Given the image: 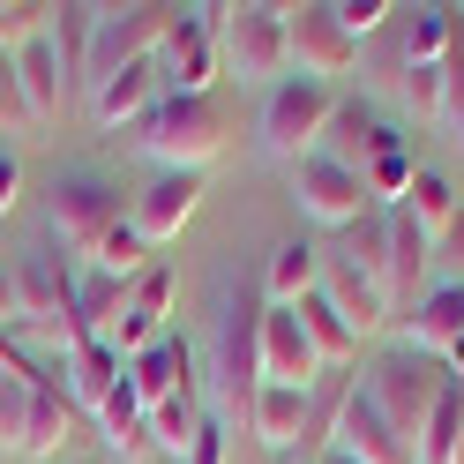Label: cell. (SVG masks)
I'll use <instances>...</instances> for the list:
<instances>
[{"instance_id":"obj_1","label":"cell","mask_w":464,"mask_h":464,"mask_svg":"<svg viewBox=\"0 0 464 464\" xmlns=\"http://www.w3.org/2000/svg\"><path fill=\"white\" fill-rule=\"evenodd\" d=\"M135 150L150 158L158 172H202L232 150V105L210 91V98H180L165 91L150 112L135 121Z\"/></svg>"},{"instance_id":"obj_2","label":"cell","mask_w":464,"mask_h":464,"mask_svg":"<svg viewBox=\"0 0 464 464\" xmlns=\"http://www.w3.org/2000/svg\"><path fill=\"white\" fill-rule=\"evenodd\" d=\"M255 344H263V307L247 293H225L210 323V374H202L218 390V412H247V397L263 390V353Z\"/></svg>"},{"instance_id":"obj_3","label":"cell","mask_w":464,"mask_h":464,"mask_svg":"<svg viewBox=\"0 0 464 464\" xmlns=\"http://www.w3.org/2000/svg\"><path fill=\"white\" fill-rule=\"evenodd\" d=\"M218 31V53L240 82H285L293 75V45H285V8L270 0H240V8H202Z\"/></svg>"},{"instance_id":"obj_4","label":"cell","mask_w":464,"mask_h":464,"mask_svg":"<svg viewBox=\"0 0 464 464\" xmlns=\"http://www.w3.org/2000/svg\"><path fill=\"white\" fill-rule=\"evenodd\" d=\"M330 112H337V91H330V82L285 75V82H270L255 135H263V150H270L285 172H293L300 158H314V142H323V128H330Z\"/></svg>"},{"instance_id":"obj_5","label":"cell","mask_w":464,"mask_h":464,"mask_svg":"<svg viewBox=\"0 0 464 464\" xmlns=\"http://www.w3.org/2000/svg\"><path fill=\"white\" fill-rule=\"evenodd\" d=\"M450 390V367L442 360H427V353H412V344H397V353H382L367 367V397H374V412H382L404 442H420V427H427V412H434V397Z\"/></svg>"},{"instance_id":"obj_6","label":"cell","mask_w":464,"mask_h":464,"mask_svg":"<svg viewBox=\"0 0 464 464\" xmlns=\"http://www.w3.org/2000/svg\"><path fill=\"white\" fill-rule=\"evenodd\" d=\"M45 225H53V240H61L75 263H91L98 240L121 225V188H112L105 172H61L53 195H45Z\"/></svg>"},{"instance_id":"obj_7","label":"cell","mask_w":464,"mask_h":464,"mask_svg":"<svg viewBox=\"0 0 464 464\" xmlns=\"http://www.w3.org/2000/svg\"><path fill=\"white\" fill-rule=\"evenodd\" d=\"M158 68L180 98H210L218 75H225V53H218V31L202 23V8H172L165 15V38H158Z\"/></svg>"},{"instance_id":"obj_8","label":"cell","mask_w":464,"mask_h":464,"mask_svg":"<svg viewBox=\"0 0 464 464\" xmlns=\"http://www.w3.org/2000/svg\"><path fill=\"white\" fill-rule=\"evenodd\" d=\"M285 45H293V75L307 82H330L360 61V38L337 23L330 0H300V8H285Z\"/></svg>"},{"instance_id":"obj_9","label":"cell","mask_w":464,"mask_h":464,"mask_svg":"<svg viewBox=\"0 0 464 464\" xmlns=\"http://www.w3.org/2000/svg\"><path fill=\"white\" fill-rule=\"evenodd\" d=\"M293 202H300V218H314V225H337V232H353V225L374 210L367 180H360V172H344V165H330L323 150L293 165Z\"/></svg>"},{"instance_id":"obj_10","label":"cell","mask_w":464,"mask_h":464,"mask_svg":"<svg viewBox=\"0 0 464 464\" xmlns=\"http://www.w3.org/2000/svg\"><path fill=\"white\" fill-rule=\"evenodd\" d=\"M165 15L172 8H158V0H142V8H98V38H91V91L105 75H121L128 61H150L158 53V38H165ZM82 91V98H91Z\"/></svg>"},{"instance_id":"obj_11","label":"cell","mask_w":464,"mask_h":464,"mask_svg":"<svg viewBox=\"0 0 464 464\" xmlns=\"http://www.w3.org/2000/svg\"><path fill=\"white\" fill-rule=\"evenodd\" d=\"M404 142H412V135H404L397 121H382L367 98H337V112H330V128H323L314 150H323L330 165H344V172H367L382 150H404Z\"/></svg>"},{"instance_id":"obj_12","label":"cell","mask_w":464,"mask_h":464,"mask_svg":"<svg viewBox=\"0 0 464 464\" xmlns=\"http://www.w3.org/2000/svg\"><path fill=\"white\" fill-rule=\"evenodd\" d=\"M172 300H180V277H172L165 263H150L135 285H128V307H121V323L105 330V344L121 360H135V353H150V344L172 330Z\"/></svg>"},{"instance_id":"obj_13","label":"cell","mask_w":464,"mask_h":464,"mask_svg":"<svg viewBox=\"0 0 464 464\" xmlns=\"http://www.w3.org/2000/svg\"><path fill=\"white\" fill-rule=\"evenodd\" d=\"M195 210H202V172H158V180L128 202V225L142 232V247H165V240H180L195 225Z\"/></svg>"},{"instance_id":"obj_14","label":"cell","mask_w":464,"mask_h":464,"mask_svg":"<svg viewBox=\"0 0 464 464\" xmlns=\"http://www.w3.org/2000/svg\"><path fill=\"white\" fill-rule=\"evenodd\" d=\"M255 353H263V382H277V390H314L323 382V360H314V344H307L293 307L263 300V344H255Z\"/></svg>"},{"instance_id":"obj_15","label":"cell","mask_w":464,"mask_h":464,"mask_svg":"<svg viewBox=\"0 0 464 464\" xmlns=\"http://www.w3.org/2000/svg\"><path fill=\"white\" fill-rule=\"evenodd\" d=\"M188 382H202V360H195V344H188L180 330H165L150 353L128 360V390H135L142 412H150V404H165L172 390H188Z\"/></svg>"},{"instance_id":"obj_16","label":"cell","mask_w":464,"mask_h":464,"mask_svg":"<svg viewBox=\"0 0 464 464\" xmlns=\"http://www.w3.org/2000/svg\"><path fill=\"white\" fill-rule=\"evenodd\" d=\"M165 91H172V82H165V68H158V53H150V61H128L121 75H105L98 91H91V121H98V128H135Z\"/></svg>"},{"instance_id":"obj_17","label":"cell","mask_w":464,"mask_h":464,"mask_svg":"<svg viewBox=\"0 0 464 464\" xmlns=\"http://www.w3.org/2000/svg\"><path fill=\"white\" fill-rule=\"evenodd\" d=\"M337 450L353 457V464H412V442L374 412V397L367 390H353L344 397V420H337Z\"/></svg>"},{"instance_id":"obj_18","label":"cell","mask_w":464,"mask_h":464,"mask_svg":"<svg viewBox=\"0 0 464 464\" xmlns=\"http://www.w3.org/2000/svg\"><path fill=\"white\" fill-rule=\"evenodd\" d=\"M15 82H23V105H31V121L45 128V121H61L68 112V68H61V53H53V38L38 31L31 45H15Z\"/></svg>"},{"instance_id":"obj_19","label":"cell","mask_w":464,"mask_h":464,"mask_svg":"<svg viewBox=\"0 0 464 464\" xmlns=\"http://www.w3.org/2000/svg\"><path fill=\"white\" fill-rule=\"evenodd\" d=\"M457 337H464V285L450 277L434 293H420V307L404 314V344L427 353V360H442V344H457Z\"/></svg>"},{"instance_id":"obj_20","label":"cell","mask_w":464,"mask_h":464,"mask_svg":"<svg viewBox=\"0 0 464 464\" xmlns=\"http://www.w3.org/2000/svg\"><path fill=\"white\" fill-rule=\"evenodd\" d=\"M247 434L263 450H293V442H307V390H277V382H263L247 397Z\"/></svg>"},{"instance_id":"obj_21","label":"cell","mask_w":464,"mask_h":464,"mask_svg":"<svg viewBox=\"0 0 464 464\" xmlns=\"http://www.w3.org/2000/svg\"><path fill=\"white\" fill-rule=\"evenodd\" d=\"M98 442H105V457H121V464H142V457H150V412L135 404L128 374H121L112 397L98 404Z\"/></svg>"},{"instance_id":"obj_22","label":"cell","mask_w":464,"mask_h":464,"mask_svg":"<svg viewBox=\"0 0 464 464\" xmlns=\"http://www.w3.org/2000/svg\"><path fill=\"white\" fill-rule=\"evenodd\" d=\"M45 38L53 53H61V68H68V91H91V38H98V8L91 0H61L45 23Z\"/></svg>"},{"instance_id":"obj_23","label":"cell","mask_w":464,"mask_h":464,"mask_svg":"<svg viewBox=\"0 0 464 464\" xmlns=\"http://www.w3.org/2000/svg\"><path fill=\"white\" fill-rule=\"evenodd\" d=\"M128 374V360L112 353L105 337H82L75 353H68V404H82V412H98V404L112 397V382Z\"/></svg>"},{"instance_id":"obj_24","label":"cell","mask_w":464,"mask_h":464,"mask_svg":"<svg viewBox=\"0 0 464 464\" xmlns=\"http://www.w3.org/2000/svg\"><path fill=\"white\" fill-rule=\"evenodd\" d=\"M293 314H300V330H307V344H314V360H323V367H353V360H360V337L344 330V314L330 307L323 285H314V293H307Z\"/></svg>"},{"instance_id":"obj_25","label":"cell","mask_w":464,"mask_h":464,"mask_svg":"<svg viewBox=\"0 0 464 464\" xmlns=\"http://www.w3.org/2000/svg\"><path fill=\"white\" fill-rule=\"evenodd\" d=\"M323 293H330V307L344 314V330H353L360 344H367L374 330H382V323H390V300H382V293H374V285H360V277H353V270H344V263H330V270H323Z\"/></svg>"},{"instance_id":"obj_26","label":"cell","mask_w":464,"mask_h":464,"mask_svg":"<svg viewBox=\"0 0 464 464\" xmlns=\"http://www.w3.org/2000/svg\"><path fill=\"white\" fill-rule=\"evenodd\" d=\"M75 442V404L68 390H38L31 397V434H23V457L15 464H45V457H61Z\"/></svg>"},{"instance_id":"obj_27","label":"cell","mask_w":464,"mask_h":464,"mask_svg":"<svg viewBox=\"0 0 464 464\" xmlns=\"http://www.w3.org/2000/svg\"><path fill=\"white\" fill-rule=\"evenodd\" d=\"M397 210L412 218V225L427 232V240H442V232H450V218L464 210V202H457V180H450V172H434V165H420V172H412V188H404V202H397Z\"/></svg>"},{"instance_id":"obj_28","label":"cell","mask_w":464,"mask_h":464,"mask_svg":"<svg viewBox=\"0 0 464 464\" xmlns=\"http://www.w3.org/2000/svg\"><path fill=\"white\" fill-rule=\"evenodd\" d=\"M314 285H323V255H314L307 240H285V247H270V277H263V293H270V307H300Z\"/></svg>"},{"instance_id":"obj_29","label":"cell","mask_w":464,"mask_h":464,"mask_svg":"<svg viewBox=\"0 0 464 464\" xmlns=\"http://www.w3.org/2000/svg\"><path fill=\"white\" fill-rule=\"evenodd\" d=\"M344 270L390 300V210H367L353 225V240H344Z\"/></svg>"},{"instance_id":"obj_30","label":"cell","mask_w":464,"mask_h":464,"mask_svg":"<svg viewBox=\"0 0 464 464\" xmlns=\"http://www.w3.org/2000/svg\"><path fill=\"white\" fill-rule=\"evenodd\" d=\"M202 382H188V390H172L165 404H150V450H165V457H188V442H195V427H202Z\"/></svg>"},{"instance_id":"obj_31","label":"cell","mask_w":464,"mask_h":464,"mask_svg":"<svg viewBox=\"0 0 464 464\" xmlns=\"http://www.w3.org/2000/svg\"><path fill=\"white\" fill-rule=\"evenodd\" d=\"M457 442H464V382H450L434 397V412L412 442V464H457Z\"/></svg>"},{"instance_id":"obj_32","label":"cell","mask_w":464,"mask_h":464,"mask_svg":"<svg viewBox=\"0 0 464 464\" xmlns=\"http://www.w3.org/2000/svg\"><path fill=\"white\" fill-rule=\"evenodd\" d=\"M121 307H128V285L82 263V277H75V323H82V337H105L112 323H121Z\"/></svg>"},{"instance_id":"obj_33","label":"cell","mask_w":464,"mask_h":464,"mask_svg":"<svg viewBox=\"0 0 464 464\" xmlns=\"http://www.w3.org/2000/svg\"><path fill=\"white\" fill-rule=\"evenodd\" d=\"M91 270H105V277H121V285H135L142 270H150V247H142V232L121 218V225H112L105 232V240H98V255H91Z\"/></svg>"},{"instance_id":"obj_34","label":"cell","mask_w":464,"mask_h":464,"mask_svg":"<svg viewBox=\"0 0 464 464\" xmlns=\"http://www.w3.org/2000/svg\"><path fill=\"white\" fill-rule=\"evenodd\" d=\"M442 135L464 142V8H457V31H450V53H442Z\"/></svg>"},{"instance_id":"obj_35","label":"cell","mask_w":464,"mask_h":464,"mask_svg":"<svg viewBox=\"0 0 464 464\" xmlns=\"http://www.w3.org/2000/svg\"><path fill=\"white\" fill-rule=\"evenodd\" d=\"M450 31H457V8H420L412 31H404V68L442 61V53H450Z\"/></svg>"},{"instance_id":"obj_36","label":"cell","mask_w":464,"mask_h":464,"mask_svg":"<svg viewBox=\"0 0 464 464\" xmlns=\"http://www.w3.org/2000/svg\"><path fill=\"white\" fill-rule=\"evenodd\" d=\"M397 91H404V112L427 128H442V61H420V68H404L397 75Z\"/></svg>"},{"instance_id":"obj_37","label":"cell","mask_w":464,"mask_h":464,"mask_svg":"<svg viewBox=\"0 0 464 464\" xmlns=\"http://www.w3.org/2000/svg\"><path fill=\"white\" fill-rule=\"evenodd\" d=\"M31 382L0 374V457H23V434H31Z\"/></svg>"},{"instance_id":"obj_38","label":"cell","mask_w":464,"mask_h":464,"mask_svg":"<svg viewBox=\"0 0 464 464\" xmlns=\"http://www.w3.org/2000/svg\"><path fill=\"white\" fill-rule=\"evenodd\" d=\"M412 142H404V150H382V158H374L367 172H360V180H367V195L374 202H390V210H397V202H404V188H412Z\"/></svg>"},{"instance_id":"obj_39","label":"cell","mask_w":464,"mask_h":464,"mask_svg":"<svg viewBox=\"0 0 464 464\" xmlns=\"http://www.w3.org/2000/svg\"><path fill=\"white\" fill-rule=\"evenodd\" d=\"M45 23H53V0H0V53L31 45Z\"/></svg>"},{"instance_id":"obj_40","label":"cell","mask_w":464,"mask_h":464,"mask_svg":"<svg viewBox=\"0 0 464 464\" xmlns=\"http://www.w3.org/2000/svg\"><path fill=\"white\" fill-rule=\"evenodd\" d=\"M180 464H232V420L225 412H202V427H195V442H188Z\"/></svg>"},{"instance_id":"obj_41","label":"cell","mask_w":464,"mask_h":464,"mask_svg":"<svg viewBox=\"0 0 464 464\" xmlns=\"http://www.w3.org/2000/svg\"><path fill=\"white\" fill-rule=\"evenodd\" d=\"M23 128H38V121H31V105H23L15 53H0V135H23Z\"/></svg>"},{"instance_id":"obj_42","label":"cell","mask_w":464,"mask_h":464,"mask_svg":"<svg viewBox=\"0 0 464 464\" xmlns=\"http://www.w3.org/2000/svg\"><path fill=\"white\" fill-rule=\"evenodd\" d=\"M330 8H337V23H344L353 38H374V31L397 15V0H330Z\"/></svg>"},{"instance_id":"obj_43","label":"cell","mask_w":464,"mask_h":464,"mask_svg":"<svg viewBox=\"0 0 464 464\" xmlns=\"http://www.w3.org/2000/svg\"><path fill=\"white\" fill-rule=\"evenodd\" d=\"M434 263H450V270H457V285H464V210L450 218V232H442V240H434Z\"/></svg>"},{"instance_id":"obj_44","label":"cell","mask_w":464,"mask_h":464,"mask_svg":"<svg viewBox=\"0 0 464 464\" xmlns=\"http://www.w3.org/2000/svg\"><path fill=\"white\" fill-rule=\"evenodd\" d=\"M15 202H23V158H15V150H0V218H8Z\"/></svg>"},{"instance_id":"obj_45","label":"cell","mask_w":464,"mask_h":464,"mask_svg":"<svg viewBox=\"0 0 464 464\" xmlns=\"http://www.w3.org/2000/svg\"><path fill=\"white\" fill-rule=\"evenodd\" d=\"M442 367H450V382H464V337H457V344H442Z\"/></svg>"},{"instance_id":"obj_46","label":"cell","mask_w":464,"mask_h":464,"mask_svg":"<svg viewBox=\"0 0 464 464\" xmlns=\"http://www.w3.org/2000/svg\"><path fill=\"white\" fill-rule=\"evenodd\" d=\"M0 314H15V293H8V277H0Z\"/></svg>"},{"instance_id":"obj_47","label":"cell","mask_w":464,"mask_h":464,"mask_svg":"<svg viewBox=\"0 0 464 464\" xmlns=\"http://www.w3.org/2000/svg\"><path fill=\"white\" fill-rule=\"evenodd\" d=\"M323 464H353V457H344V450H323Z\"/></svg>"}]
</instances>
